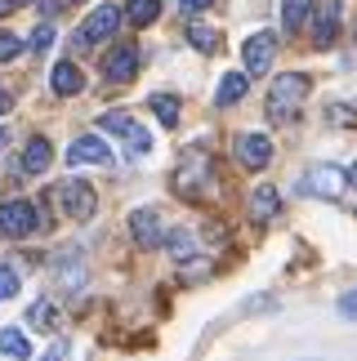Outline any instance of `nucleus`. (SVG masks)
I'll return each mask as SVG.
<instances>
[{
	"mask_svg": "<svg viewBox=\"0 0 357 361\" xmlns=\"http://www.w3.org/2000/svg\"><path fill=\"white\" fill-rule=\"evenodd\" d=\"M49 197L59 201V210H63L67 219H76V224L94 219V210H99V197H94V188L85 183V178H63V183L54 188Z\"/></svg>",
	"mask_w": 357,
	"mask_h": 361,
	"instance_id": "7ed1b4c3",
	"label": "nucleus"
},
{
	"mask_svg": "<svg viewBox=\"0 0 357 361\" xmlns=\"http://www.w3.org/2000/svg\"><path fill=\"white\" fill-rule=\"evenodd\" d=\"M13 295H18V272L9 263H0V299H13Z\"/></svg>",
	"mask_w": 357,
	"mask_h": 361,
	"instance_id": "a878e982",
	"label": "nucleus"
},
{
	"mask_svg": "<svg viewBox=\"0 0 357 361\" xmlns=\"http://www.w3.org/2000/svg\"><path fill=\"white\" fill-rule=\"evenodd\" d=\"M272 59H277V36L272 32H255L250 40L241 45V63H246V76H264Z\"/></svg>",
	"mask_w": 357,
	"mask_h": 361,
	"instance_id": "423d86ee",
	"label": "nucleus"
},
{
	"mask_svg": "<svg viewBox=\"0 0 357 361\" xmlns=\"http://www.w3.org/2000/svg\"><path fill=\"white\" fill-rule=\"evenodd\" d=\"M349 188H357V161L349 165Z\"/></svg>",
	"mask_w": 357,
	"mask_h": 361,
	"instance_id": "473e14b6",
	"label": "nucleus"
},
{
	"mask_svg": "<svg viewBox=\"0 0 357 361\" xmlns=\"http://www.w3.org/2000/svg\"><path fill=\"white\" fill-rule=\"evenodd\" d=\"M121 27V9L116 5H99L85 18V27H80V45H99V40H107Z\"/></svg>",
	"mask_w": 357,
	"mask_h": 361,
	"instance_id": "9d476101",
	"label": "nucleus"
},
{
	"mask_svg": "<svg viewBox=\"0 0 357 361\" xmlns=\"http://www.w3.org/2000/svg\"><path fill=\"white\" fill-rule=\"evenodd\" d=\"M36 228H45V214H40L32 201H0V237L23 241V237H32Z\"/></svg>",
	"mask_w": 357,
	"mask_h": 361,
	"instance_id": "20e7f679",
	"label": "nucleus"
},
{
	"mask_svg": "<svg viewBox=\"0 0 357 361\" xmlns=\"http://www.w3.org/2000/svg\"><path fill=\"white\" fill-rule=\"evenodd\" d=\"M99 125H103L107 134H121V138H126L130 157H143V152H152V134H147L134 116H126V112H107V116H99Z\"/></svg>",
	"mask_w": 357,
	"mask_h": 361,
	"instance_id": "39448f33",
	"label": "nucleus"
},
{
	"mask_svg": "<svg viewBox=\"0 0 357 361\" xmlns=\"http://www.w3.org/2000/svg\"><path fill=\"white\" fill-rule=\"evenodd\" d=\"M152 112L161 116V125H178V99H170V94H152Z\"/></svg>",
	"mask_w": 357,
	"mask_h": 361,
	"instance_id": "393cba45",
	"label": "nucleus"
},
{
	"mask_svg": "<svg viewBox=\"0 0 357 361\" xmlns=\"http://www.w3.org/2000/svg\"><path fill=\"white\" fill-rule=\"evenodd\" d=\"M157 13H161V0H130V5H126V18H130L134 27L157 23Z\"/></svg>",
	"mask_w": 357,
	"mask_h": 361,
	"instance_id": "412c9836",
	"label": "nucleus"
},
{
	"mask_svg": "<svg viewBox=\"0 0 357 361\" xmlns=\"http://www.w3.org/2000/svg\"><path fill=\"white\" fill-rule=\"evenodd\" d=\"M178 5H183L188 13H197V9H205V5H214V0H178Z\"/></svg>",
	"mask_w": 357,
	"mask_h": 361,
	"instance_id": "c756f323",
	"label": "nucleus"
},
{
	"mask_svg": "<svg viewBox=\"0 0 357 361\" xmlns=\"http://www.w3.org/2000/svg\"><path fill=\"white\" fill-rule=\"evenodd\" d=\"M13 5H32V0H13Z\"/></svg>",
	"mask_w": 357,
	"mask_h": 361,
	"instance_id": "c9c22d12",
	"label": "nucleus"
},
{
	"mask_svg": "<svg viewBox=\"0 0 357 361\" xmlns=\"http://www.w3.org/2000/svg\"><path fill=\"white\" fill-rule=\"evenodd\" d=\"M5 143H9V130H5V125H0V152H5Z\"/></svg>",
	"mask_w": 357,
	"mask_h": 361,
	"instance_id": "72a5a7b5",
	"label": "nucleus"
},
{
	"mask_svg": "<svg viewBox=\"0 0 357 361\" xmlns=\"http://www.w3.org/2000/svg\"><path fill=\"white\" fill-rule=\"evenodd\" d=\"M63 353H67V348H63V343H54V348L45 353V361H63Z\"/></svg>",
	"mask_w": 357,
	"mask_h": 361,
	"instance_id": "2f4dec72",
	"label": "nucleus"
},
{
	"mask_svg": "<svg viewBox=\"0 0 357 361\" xmlns=\"http://www.w3.org/2000/svg\"><path fill=\"white\" fill-rule=\"evenodd\" d=\"M246 90H250V76H246V72H228L224 80H219L214 103H219V107H232V103H241V99H246Z\"/></svg>",
	"mask_w": 357,
	"mask_h": 361,
	"instance_id": "f3484780",
	"label": "nucleus"
},
{
	"mask_svg": "<svg viewBox=\"0 0 357 361\" xmlns=\"http://www.w3.org/2000/svg\"><path fill=\"white\" fill-rule=\"evenodd\" d=\"M308 90H313V80L304 72H286L272 80V90H268V116L272 121H295L299 112V103L308 99Z\"/></svg>",
	"mask_w": 357,
	"mask_h": 361,
	"instance_id": "f257e3e1",
	"label": "nucleus"
},
{
	"mask_svg": "<svg viewBox=\"0 0 357 361\" xmlns=\"http://www.w3.org/2000/svg\"><path fill=\"white\" fill-rule=\"evenodd\" d=\"M9 107H13V99H9V90H5V85H0V116H5V112H9Z\"/></svg>",
	"mask_w": 357,
	"mask_h": 361,
	"instance_id": "7c9ffc66",
	"label": "nucleus"
},
{
	"mask_svg": "<svg viewBox=\"0 0 357 361\" xmlns=\"http://www.w3.org/2000/svg\"><path fill=\"white\" fill-rule=\"evenodd\" d=\"M313 13V0H282V23L286 27H304Z\"/></svg>",
	"mask_w": 357,
	"mask_h": 361,
	"instance_id": "b1692460",
	"label": "nucleus"
},
{
	"mask_svg": "<svg viewBox=\"0 0 357 361\" xmlns=\"http://www.w3.org/2000/svg\"><path fill=\"white\" fill-rule=\"evenodd\" d=\"M27 322H32L36 330H54V326H59V312H54L49 299H40V303H32V308H27Z\"/></svg>",
	"mask_w": 357,
	"mask_h": 361,
	"instance_id": "5701e85b",
	"label": "nucleus"
},
{
	"mask_svg": "<svg viewBox=\"0 0 357 361\" xmlns=\"http://www.w3.org/2000/svg\"><path fill=\"white\" fill-rule=\"evenodd\" d=\"M232 152H237V161L246 165V170H264V165L272 161V143H268V134H237Z\"/></svg>",
	"mask_w": 357,
	"mask_h": 361,
	"instance_id": "f8f14e48",
	"label": "nucleus"
},
{
	"mask_svg": "<svg viewBox=\"0 0 357 361\" xmlns=\"http://www.w3.org/2000/svg\"><path fill=\"white\" fill-rule=\"evenodd\" d=\"M188 40H192V49H201V54H214L219 49V32L210 23H188Z\"/></svg>",
	"mask_w": 357,
	"mask_h": 361,
	"instance_id": "aec40b11",
	"label": "nucleus"
},
{
	"mask_svg": "<svg viewBox=\"0 0 357 361\" xmlns=\"http://www.w3.org/2000/svg\"><path fill=\"white\" fill-rule=\"evenodd\" d=\"M0 353H5V357H13V361H27V357H32V343H27V335H23V330H0Z\"/></svg>",
	"mask_w": 357,
	"mask_h": 361,
	"instance_id": "6ab92c4d",
	"label": "nucleus"
},
{
	"mask_svg": "<svg viewBox=\"0 0 357 361\" xmlns=\"http://www.w3.org/2000/svg\"><path fill=\"white\" fill-rule=\"evenodd\" d=\"M282 210V197H277V188H255L250 192V219H255V224H268V219L272 214H277Z\"/></svg>",
	"mask_w": 357,
	"mask_h": 361,
	"instance_id": "dca6fc26",
	"label": "nucleus"
},
{
	"mask_svg": "<svg viewBox=\"0 0 357 361\" xmlns=\"http://www.w3.org/2000/svg\"><path fill=\"white\" fill-rule=\"evenodd\" d=\"M103 76L112 80V85H130V80L139 76V49H134V45H116L103 59Z\"/></svg>",
	"mask_w": 357,
	"mask_h": 361,
	"instance_id": "1a4fd4ad",
	"label": "nucleus"
},
{
	"mask_svg": "<svg viewBox=\"0 0 357 361\" xmlns=\"http://www.w3.org/2000/svg\"><path fill=\"white\" fill-rule=\"evenodd\" d=\"M174 192L188 201H201L205 192H210V157H205L201 147H188L183 161H178L174 170Z\"/></svg>",
	"mask_w": 357,
	"mask_h": 361,
	"instance_id": "f03ea898",
	"label": "nucleus"
},
{
	"mask_svg": "<svg viewBox=\"0 0 357 361\" xmlns=\"http://www.w3.org/2000/svg\"><path fill=\"white\" fill-rule=\"evenodd\" d=\"M344 188H349V174L339 165H313L304 174V192H313V197H339Z\"/></svg>",
	"mask_w": 357,
	"mask_h": 361,
	"instance_id": "6e6552de",
	"label": "nucleus"
},
{
	"mask_svg": "<svg viewBox=\"0 0 357 361\" xmlns=\"http://www.w3.org/2000/svg\"><path fill=\"white\" fill-rule=\"evenodd\" d=\"M54 276H59L63 290H80L85 286V259H80L76 250H67V255L54 259Z\"/></svg>",
	"mask_w": 357,
	"mask_h": 361,
	"instance_id": "ddd939ff",
	"label": "nucleus"
},
{
	"mask_svg": "<svg viewBox=\"0 0 357 361\" xmlns=\"http://www.w3.org/2000/svg\"><path fill=\"white\" fill-rule=\"evenodd\" d=\"M67 161L72 165H112V147H107L99 134H80V138H72V147H67Z\"/></svg>",
	"mask_w": 357,
	"mask_h": 361,
	"instance_id": "9b49d317",
	"label": "nucleus"
},
{
	"mask_svg": "<svg viewBox=\"0 0 357 361\" xmlns=\"http://www.w3.org/2000/svg\"><path fill=\"white\" fill-rule=\"evenodd\" d=\"M166 245H170V255H174L178 263H188L192 255H197V241H192V232H183V228H174L170 237H166Z\"/></svg>",
	"mask_w": 357,
	"mask_h": 361,
	"instance_id": "4be33fe9",
	"label": "nucleus"
},
{
	"mask_svg": "<svg viewBox=\"0 0 357 361\" xmlns=\"http://www.w3.org/2000/svg\"><path fill=\"white\" fill-rule=\"evenodd\" d=\"M18 49H23V40H18V36H13V32H0V63L18 59Z\"/></svg>",
	"mask_w": 357,
	"mask_h": 361,
	"instance_id": "bb28decb",
	"label": "nucleus"
},
{
	"mask_svg": "<svg viewBox=\"0 0 357 361\" xmlns=\"http://www.w3.org/2000/svg\"><path fill=\"white\" fill-rule=\"evenodd\" d=\"M339 317H357V290H349V295L339 299Z\"/></svg>",
	"mask_w": 357,
	"mask_h": 361,
	"instance_id": "c85d7f7f",
	"label": "nucleus"
},
{
	"mask_svg": "<svg viewBox=\"0 0 357 361\" xmlns=\"http://www.w3.org/2000/svg\"><path fill=\"white\" fill-rule=\"evenodd\" d=\"M49 85H54V94L72 99V94H80V90H85V76H80V67H76V63H54V76H49Z\"/></svg>",
	"mask_w": 357,
	"mask_h": 361,
	"instance_id": "2eb2a0df",
	"label": "nucleus"
},
{
	"mask_svg": "<svg viewBox=\"0 0 357 361\" xmlns=\"http://www.w3.org/2000/svg\"><path fill=\"white\" fill-rule=\"evenodd\" d=\"M49 161H54V147H49V138H32V143L23 147V161H18V170L23 174H45L49 170Z\"/></svg>",
	"mask_w": 357,
	"mask_h": 361,
	"instance_id": "4468645a",
	"label": "nucleus"
},
{
	"mask_svg": "<svg viewBox=\"0 0 357 361\" xmlns=\"http://www.w3.org/2000/svg\"><path fill=\"white\" fill-rule=\"evenodd\" d=\"M49 45H54V27H49V23H40L36 32H32V49L40 54V49H49Z\"/></svg>",
	"mask_w": 357,
	"mask_h": 361,
	"instance_id": "cd10ccee",
	"label": "nucleus"
},
{
	"mask_svg": "<svg viewBox=\"0 0 357 361\" xmlns=\"http://www.w3.org/2000/svg\"><path fill=\"white\" fill-rule=\"evenodd\" d=\"M335 32H339V5H326V9L317 13V27H313V45L326 49V45L335 40Z\"/></svg>",
	"mask_w": 357,
	"mask_h": 361,
	"instance_id": "a211bd4d",
	"label": "nucleus"
},
{
	"mask_svg": "<svg viewBox=\"0 0 357 361\" xmlns=\"http://www.w3.org/2000/svg\"><path fill=\"white\" fill-rule=\"evenodd\" d=\"M130 237L139 241L143 250H157V245H166V224H161V210H152V205H143V210H134L130 214Z\"/></svg>",
	"mask_w": 357,
	"mask_h": 361,
	"instance_id": "0eeeda50",
	"label": "nucleus"
},
{
	"mask_svg": "<svg viewBox=\"0 0 357 361\" xmlns=\"http://www.w3.org/2000/svg\"><path fill=\"white\" fill-rule=\"evenodd\" d=\"M13 9V0H0V18H5V13Z\"/></svg>",
	"mask_w": 357,
	"mask_h": 361,
	"instance_id": "f704fd0d",
	"label": "nucleus"
}]
</instances>
